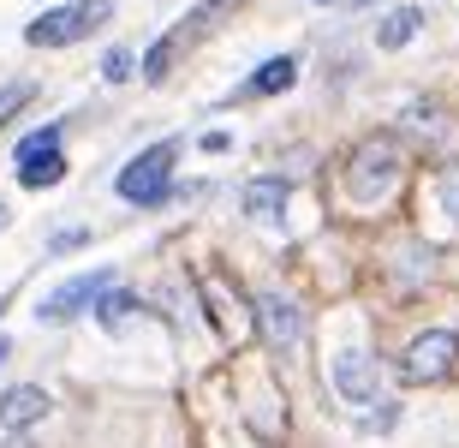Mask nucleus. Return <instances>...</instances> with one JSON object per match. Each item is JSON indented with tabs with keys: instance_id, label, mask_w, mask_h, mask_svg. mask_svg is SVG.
<instances>
[{
	"instance_id": "9b49d317",
	"label": "nucleus",
	"mask_w": 459,
	"mask_h": 448,
	"mask_svg": "<svg viewBox=\"0 0 459 448\" xmlns=\"http://www.w3.org/2000/svg\"><path fill=\"white\" fill-rule=\"evenodd\" d=\"M238 209H245L251 222L274 227L281 215H287V180H281V173H263V180H251V186H245V198H238Z\"/></svg>"
},
{
	"instance_id": "6ab92c4d",
	"label": "nucleus",
	"mask_w": 459,
	"mask_h": 448,
	"mask_svg": "<svg viewBox=\"0 0 459 448\" xmlns=\"http://www.w3.org/2000/svg\"><path fill=\"white\" fill-rule=\"evenodd\" d=\"M42 150H60V126H48V132H30V138L18 144V155H42Z\"/></svg>"
},
{
	"instance_id": "a211bd4d",
	"label": "nucleus",
	"mask_w": 459,
	"mask_h": 448,
	"mask_svg": "<svg viewBox=\"0 0 459 448\" xmlns=\"http://www.w3.org/2000/svg\"><path fill=\"white\" fill-rule=\"evenodd\" d=\"M132 66H137V60H132L126 48H108V60H102V78H108V84H126V78H132Z\"/></svg>"
},
{
	"instance_id": "4468645a",
	"label": "nucleus",
	"mask_w": 459,
	"mask_h": 448,
	"mask_svg": "<svg viewBox=\"0 0 459 448\" xmlns=\"http://www.w3.org/2000/svg\"><path fill=\"white\" fill-rule=\"evenodd\" d=\"M18 180H24L30 191H48V186H60V180H66V155H60V150L18 155Z\"/></svg>"
},
{
	"instance_id": "423d86ee",
	"label": "nucleus",
	"mask_w": 459,
	"mask_h": 448,
	"mask_svg": "<svg viewBox=\"0 0 459 448\" xmlns=\"http://www.w3.org/2000/svg\"><path fill=\"white\" fill-rule=\"evenodd\" d=\"M114 276L119 269H90V276H72L66 287H54V294L42 299V323H72L78 311H90L108 287H114Z\"/></svg>"
},
{
	"instance_id": "f257e3e1",
	"label": "nucleus",
	"mask_w": 459,
	"mask_h": 448,
	"mask_svg": "<svg viewBox=\"0 0 459 448\" xmlns=\"http://www.w3.org/2000/svg\"><path fill=\"white\" fill-rule=\"evenodd\" d=\"M238 6H245V0H197V6H191V13L179 18V24H173V31L161 36L150 54H143V84H161V78L173 72V60H179L186 48H197L209 31H221V24L238 13Z\"/></svg>"
},
{
	"instance_id": "aec40b11",
	"label": "nucleus",
	"mask_w": 459,
	"mask_h": 448,
	"mask_svg": "<svg viewBox=\"0 0 459 448\" xmlns=\"http://www.w3.org/2000/svg\"><path fill=\"white\" fill-rule=\"evenodd\" d=\"M90 233L84 227H66V233H60V240H48V251H78V245H84Z\"/></svg>"
},
{
	"instance_id": "0eeeda50",
	"label": "nucleus",
	"mask_w": 459,
	"mask_h": 448,
	"mask_svg": "<svg viewBox=\"0 0 459 448\" xmlns=\"http://www.w3.org/2000/svg\"><path fill=\"white\" fill-rule=\"evenodd\" d=\"M256 335L274 347V353H292L305 341V311L292 305L287 294H263L256 299Z\"/></svg>"
},
{
	"instance_id": "20e7f679",
	"label": "nucleus",
	"mask_w": 459,
	"mask_h": 448,
	"mask_svg": "<svg viewBox=\"0 0 459 448\" xmlns=\"http://www.w3.org/2000/svg\"><path fill=\"white\" fill-rule=\"evenodd\" d=\"M108 0H72V6H54V13L30 18V31H24V42L30 48H66V42H78V36H90L96 24H108Z\"/></svg>"
},
{
	"instance_id": "2eb2a0df",
	"label": "nucleus",
	"mask_w": 459,
	"mask_h": 448,
	"mask_svg": "<svg viewBox=\"0 0 459 448\" xmlns=\"http://www.w3.org/2000/svg\"><path fill=\"white\" fill-rule=\"evenodd\" d=\"M424 31V6H394L388 18H382V31H376V48H406L411 36Z\"/></svg>"
},
{
	"instance_id": "f03ea898",
	"label": "nucleus",
	"mask_w": 459,
	"mask_h": 448,
	"mask_svg": "<svg viewBox=\"0 0 459 448\" xmlns=\"http://www.w3.org/2000/svg\"><path fill=\"white\" fill-rule=\"evenodd\" d=\"M173 162H179V144L173 138H161V144H150V150L143 155H132V162H126V168H119V198H126V204H168L173 198Z\"/></svg>"
},
{
	"instance_id": "b1692460",
	"label": "nucleus",
	"mask_w": 459,
	"mask_h": 448,
	"mask_svg": "<svg viewBox=\"0 0 459 448\" xmlns=\"http://www.w3.org/2000/svg\"><path fill=\"white\" fill-rule=\"evenodd\" d=\"M0 227H6V204H0Z\"/></svg>"
},
{
	"instance_id": "39448f33",
	"label": "nucleus",
	"mask_w": 459,
	"mask_h": 448,
	"mask_svg": "<svg viewBox=\"0 0 459 448\" xmlns=\"http://www.w3.org/2000/svg\"><path fill=\"white\" fill-rule=\"evenodd\" d=\"M454 371H459V335L454 329H424L406 347V359H400V377L406 382H447Z\"/></svg>"
},
{
	"instance_id": "5701e85b",
	"label": "nucleus",
	"mask_w": 459,
	"mask_h": 448,
	"mask_svg": "<svg viewBox=\"0 0 459 448\" xmlns=\"http://www.w3.org/2000/svg\"><path fill=\"white\" fill-rule=\"evenodd\" d=\"M316 6H341V0H316Z\"/></svg>"
},
{
	"instance_id": "dca6fc26",
	"label": "nucleus",
	"mask_w": 459,
	"mask_h": 448,
	"mask_svg": "<svg viewBox=\"0 0 459 448\" xmlns=\"http://www.w3.org/2000/svg\"><path fill=\"white\" fill-rule=\"evenodd\" d=\"M137 305H143V299H137L132 287H119V281H114V287H108V294L96 299V323H102V329H119Z\"/></svg>"
},
{
	"instance_id": "f8f14e48",
	"label": "nucleus",
	"mask_w": 459,
	"mask_h": 448,
	"mask_svg": "<svg viewBox=\"0 0 459 448\" xmlns=\"http://www.w3.org/2000/svg\"><path fill=\"white\" fill-rule=\"evenodd\" d=\"M406 126L424 138V150H429V138H436V155H459V120H447L442 108H429V102H418L406 114Z\"/></svg>"
},
{
	"instance_id": "7ed1b4c3",
	"label": "nucleus",
	"mask_w": 459,
	"mask_h": 448,
	"mask_svg": "<svg viewBox=\"0 0 459 448\" xmlns=\"http://www.w3.org/2000/svg\"><path fill=\"white\" fill-rule=\"evenodd\" d=\"M400 180V144L394 138H364L346 162V191H352L358 204H382Z\"/></svg>"
},
{
	"instance_id": "6e6552de",
	"label": "nucleus",
	"mask_w": 459,
	"mask_h": 448,
	"mask_svg": "<svg viewBox=\"0 0 459 448\" xmlns=\"http://www.w3.org/2000/svg\"><path fill=\"white\" fill-rule=\"evenodd\" d=\"M197 294H204L209 323H221L227 335H238V341H245V335L256 329V305H245V299H238L221 276H204V287H197Z\"/></svg>"
},
{
	"instance_id": "f3484780",
	"label": "nucleus",
	"mask_w": 459,
	"mask_h": 448,
	"mask_svg": "<svg viewBox=\"0 0 459 448\" xmlns=\"http://www.w3.org/2000/svg\"><path fill=\"white\" fill-rule=\"evenodd\" d=\"M36 102V84L30 78H18V84H0V132L13 126V114H24V108Z\"/></svg>"
},
{
	"instance_id": "ddd939ff",
	"label": "nucleus",
	"mask_w": 459,
	"mask_h": 448,
	"mask_svg": "<svg viewBox=\"0 0 459 448\" xmlns=\"http://www.w3.org/2000/svg\"><path fill=\"white\" fill-rule=\"evenodd\" d=\"M292 78H299V60H292V54H274V60H263V66L251 72L245 96H281V90H292Z\"/></svg>"
},
{
	"instance_id": "412c9836",
	"label": "nucleus",
	"mask_w": 459,
	"mask_h": 448,
	"mask_svg": "<svg viewBox=\"0 0 459 448\" xmlns=\"http://www.w3.org/2000/svg\"><path fill=\"white\" fill-rule=\"evenodd\" d=\"M442 198H447V209L459 215V173H454V180H442Z\"/></svg>"
},
{
	"instance_id": "4be33fe9",
	"label": "nucleus",
	"mask_w": 459,
	"mask_h": 448,
	"mask_svg": "<svg viewBox=\"0 0 459 448\" xmlns=\"http://www.w3.org/2000/svg\"><path fill=\"white\" fill-rule=\"evenodd\" d=\"M6 353H13V347H6V335H0V365H6Z\"/></svg>"
},
{
	"instance_id": "1a4fd4ad",
	"label": "nucleus",
	"mask_w": 459,
	"mask_h": 448,
	"mask_svg": "<svg viewBox=\"0 0 459 448\" xmlns=\"http://www.w3.org/2000/svg\"><path fill=\"white\" fill-rule=\"evenodd\" d=\"M328 382H334V395H341V400H376V389H382V377H376V359H370V353H358V347L334 353V365H328Z\"/></svg>"
},
{
	"instance_id": "9d476101",
	"label": "nucleus",
	"mask_w": 459,
	"mask_h": 448,
	"mask_svg": "<svg viewBox=\"0 0 459 448\" xmlns=\"http://www.w3.org/2000/svg\"><path fill=\"white\" fill-rule=\"evenodd\" d=\"M42 418H48V395L36 382H18V389L0 395V431H30Z\"/></svg>"
}]
</instances>
